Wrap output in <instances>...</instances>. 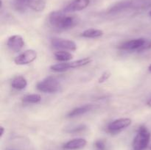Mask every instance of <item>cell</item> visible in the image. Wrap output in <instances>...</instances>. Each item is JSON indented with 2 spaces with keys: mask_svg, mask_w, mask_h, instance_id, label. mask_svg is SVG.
<instances>
[{
  "mask_svg": "<svg viewBox=\"0 0 151 150\" xmlns=\"http://www.w3.org/2000/svg\"><path fill=\"white\" fill-rule=\"evenodd\" d=\"M27 85V81L26 78L21 75L13 78L11 82V86L16 90L24 89Z\"/></svg>",
  "mask_w": 151,
  "mask_h": 150,
  "instance_id": "11",
  "label": "cell"
},
{
  "mask_svg": "<svg viewBox=\"0 0 151 150\" xmlns=\"http://www.w3.org/2000/svg\"><path fill=\"white\" fill-rule=\"evenodd\" d=\"M87 141L84 138H75L69 141L64 144L63 148L69 150H75L82 149L86 145Z\"/></svg>",
  "mask_w": 151,
  "mask_h": 150,
  "instance_id": "10",
  "label": "cell"
},
{
  "mask_svg": "<svg viewBox=\"0 0 151 150\" xmlns=\"http://www.w3.org/2000/svg\"><path fill=\"white\" fill-rule=\"evenodd\" d=\"M46 2L44 0H33L29 4V8L36 12H41L45 9Z\"/></svg>",
  "mask_w": 151,
  "mask_h": 150,
  "instance_id": "16",
  "label": "cell"
},
{
  "mask_svg": "<svg viewBox=\"0 0 151 150\" xmlns=\"http://www.w3.org/2000/svg\"><path fill=\"white\" fill-rule=\"evenodd\" d=\"M148 71L150 72H151V64L150 65V66H149V67H148Z\"/></svg>",
  "mask_w": 151,
  "mask_h": 150,
  "instance_id": "25",
  "label": "cell"
},
{
  "mask_svg": "<svg viewBox=\"0 0 151 150\" xmlns=\"http://www.w3.org/2000/svg\"><path fill=\"white\" fill-rule=\"evenodd\" d=\"M70 63H66V62H63V63H57V64H55L51 66L50 69L53 71L55 72H63L66 71L70 69Z\"/></svg>",
  "mask_w": 151,
  "mask_h": 150,
  "instance_id": "19",
  "label": "cell"
},
{
  "mask_svg": "<svg viewBox=\"0 0 151 150\" xmlns=\"http://www.w3.org/2000/svg\"><path fill=\"white\" fill-rule=\"evenodd\" d=\"M91 61H92V60L90 57H85V58L81 59V60L69 62V63H70L71 69H75V68H79L81 67V66H86V65L91 63Z\"/></svg>",
  "mask_w": 151,
  "mask_h": 150,
  "instance_id": "18",
  "label": "cell"
},
{
  "mask_svg": "<svg viewBox=\"0 0 151 150\" xmlns=\"http://www.w3.org/2000/svg\"><path fill=\"white\" fill-rule=\"evenodd\" d=\"M54 55L56 60L62 62L69 61V60H71L73 58V54H71L69 51H63V50L56 51Z\"/></svg>",
  "mask_w": 151,
  "mask_h": 150,
  "instance_id": "15",
  "label": "cell"
},
{
  "mask_svg": "<svg viewBox=\"0 0 151 150\" xmlns=\"http://www.w3.org/2000/svg\"><path fill=\"white\" fill-rule=\"evenodd\" d=\"M147 104L149 106V107H151V98L150 99L148 100V101H147Z\"/></svg>",
  "mask_w": 151,
  "mask_h": 150,
  "instance_id": "24",
  "label": "cell"
},
{
  "mask_svg": "<svg viewBox=\"0 0 151 150\" xmlns=\"http://www.w3.org/2000/svg\"><path fill=\"white\" fill-rule=\"evenodd\" d=\"M92 107L93 106L91 104H84V105L76 107V108L71 110L68 114V116L69 117H75V116H81V115L90 111L92 109Z\"/></svg>",
  "mask_w": 151,
  "mask_h": 150,
  "instance_id": "12",
  "label": "cell"
},
{
  "mask_svg": "<svg viewBox=\"0 0 151 150\" xmlns=\"http://www.w3.org/2000/svg\"><path fill=\"white\" fill-rule=\"evenodd\" d=\"M51 44L53 47L57 49H62L69 51H75L77 49L76 44L71 40L54 38L51 40Z\"/></svg>",
  "mask_w": 151,
  "mask_h": 150,
  "instance_id": "7",
  "label": "cell"
},
{
  "mask_svg": "<svg viewBox=\"0 0 151 150\" xmlns=\"http://www.w3.org/2000/svg\"><path fill=\"white\" fill-rule=\"evenodd\" d=\"M64 11H53L49 16V21L55 28L60 29H70L76 26L78 20L75 16L66 15Z\"/></svg>",
  "mask_w": 151,
  "mask_h": 150,
  "instance_id": "1",
  "label": "cell"
},
{
  "mask_svg": "<svg viewBox=\"0 0 151 150\" xmlns=\"http://www.w3.org/2000/svg\"><path fill=\"white\" fill-rule=\"evenodd\" d=\"M103 34H104V32L101 29L91 28V29H86L85 31H83L81 34V36L87 38H97L103 36Z\"/></svg>",
  "mask_w": 151,
  "mask_h": 150,
  "instance_id": "14",
  "label": "cell"
},
{
  "mask_svg": "<svg viewBox=\"0 0 151 150\" xmlns=\"http://www.w3.org/2000/svg\"><path fill=\"white\" fill-rule=\"evenodd\" d=\"M132 123V120L129 118H122L113 121L108 125V131L111 133H116L125 129Z\"/></svg>",
  "mask_w": 151,
  "mask_h": 150,
  "instance_id": "5",
  "label": "cell"
},
{
  "mask_svg": "<svg viewBox=\"0 0 151 150\" xmlns=\"http://www.w3.org/2000/svg\"><path fill=\"white\" fill-rule=\"evenodd\" d=\"M150 140V132L145 126L139 128L133 141L134 150H145L148 146Z\"/></svg>",
  "mask_w": 151,
  "mask_h": 150,
  "instance_id": "3",
  "label": "cell"
},
{
  "mask_svg": "<svg viewBox=\"0 0 151 150\" xmlns=\"http://www.w3.org/2000/svg\"><path fill=\"white\" fill-rule=\"evenodd\" d=\"M111 76V72L110 71H105L103 74L100 76V77L99 78L98 82L99 83H103V82H106V80L109 79V77Z\"/></svg>",
  "mask_w": 151,
  "mask_h": 150,
  "instance_id": "22",
  "label": "cell"
},
{
  "mask_svg": "<svg viewBox=\"0 0 151 150\" xmlns=\"http://www.w3.org/2000/svg\"><path fill=\"white\" fill-rule=\"evenodd\" d=\"M95 150H105L106 149V144L104 141L102 140H97L94 144Z\"/></svg>",
  "mask_w": 151,
  "mask_h": 150,
  "instance_id": "21",
  "label": "cell"
},
{
  "mask_svg": "<svg viewBox=\"0 0 151 150\" xmlns=\"http://www.w3.org/2000/svg\"><path fill=\"white\" fill-rule=\"evenodd\" d=\"M36 58V51L33 49H28L18 55L14 59V63L16 65H27L33 62Z\"/></svg>",
  "mask_w": 151,
  "mask_h": 150,
  "instance_id": "6",
  "label": "cell"
},
{
  "mask_svg": "<svg viewBox=\"0 0 151 150\" xmlns=\"http://www.w3.org/2000/svg\"><path fill=\"white\" fill-rule=\"evenodd\" d=\"M149 15H150V16L151 17V10H150V12H149Z\"/></svg>",
  "mask_w": 151,
  "mask_h": 150,
  "instance_id": "26",
  "label": "cell"
},
{
  "mask_svg": "<svg viewBox=\"0 0 151 150\" xmlns=\"http://www.w3.org/2000/svg\"><path fill=\"white\" fill-rule=\"evenodd\" d=\"M120 49L129 51H147L151 49V39L145 38H137L131 41H128L121 44L119 47Z\"/></svg>",
  "mask_w": 151,
  "mask_h": 150,
  "instance_id": "2",
  "label": "cell"
},
{
  "mask_svg": "<svg viewBox=\"0 0 151 150\" xmlns=\"http://www.w3.org/2000/svg\"><path fill=\"white\" fill-rule=\"evenodd\" d=\"M0 130H1V132H0V137H2L3 134H4V128L3 127V126H1L0 127Z\"/></svg>",
  "mask_w": 151,
  "mask_h": 150,
  "instance_id": "23",
  "label": "cell"
},
{
  "mask_svg": "<svg viewBox=\"0 0 151 150\" xmlns=\"http://www.w3.org/2000/svg\"><path fill=\"white\" fill-rule=\"evenodd\" d=\"M132 5V1L130 0H125V1H119V2L116 3L114 5L112 6L110 9H109V13H117V12L122 11V10H125V9L128 8Z\"/></svg>",
  "mask_w": 151,
  "mask_h": 150,
  "instance_id": "13",
  "label": "cell"
},
{
  "mask_svg": "<svg viewBox=\"0 0 151 150\" xmlns=\"http://www.w3.org/2000/svg\"><path fill=\"white\" fill-rule=\"evenodd\" d=\"M7 46L10 50L17 52L22 50L24 46V41L21 35H14L10 36L7 41Z\"/></svg>",
  "mask_w": 151,
  "mask_h": 150,
  "instance_id": "8",
  "label": "cell"
},
{
  "mask_svg": "<svg viewBox=\"0 0 151 150\" xmlns=\"http://www.w3.org/2000/svg\"><path fill=\"white\" fill-rule=\"evenodd\" d=\"M33 0H16L15 1V7L19 11H24Z\"/></svg>",
  "mask_w": 151,
  "mask_h": 150,
  "instance_id": "20",
  "label": "cell"
},
{
  "mask_svg": "<svg viewBox=\"0 0 151 150\" xmlns=\"http://www.w3.org/2000/svg\"><path fill=\"white\" fill-rule=\"evenodd\" d=\"M90 0H73L69 3L64 8L63 11L66 13H72V12L81 11L84 10L88 6Z\"/></svg>",
  "mask_w": 151,
  "mask_h": 150,
  "instance_id": "9",
  "label": "cell"
},
{
  "mask_svg": "<svg viewBox=\"0 0 151 150\" xmlns=\"http://www.w3.org/2000/svg\"><path fill=\"white\" fill-rule=\"evenodd\" d=\"M150 149L151 150V146H150Z\"/></svg>",
  "mask_w": 151,
  "mask_h": 150,
  "instance_id": "27",
  "label": "cell"
},
{
  "mask_svg": "<svg viewBox=\"0 0 151 150\" xmlns=\"http://www.w3.org/2000/svg\"><path fill=\"white\" fill-rule=\"evenodd\" d=\"M36 87L37 89L41 92L53 94V93L58 92L60 91L61 85L59 81L55 77L48 76L38 82Z\"/></svg>",
  "mask_w": 151,
  "mask_h": 150,
  "instance_id": "4",
  "label": "cell"
},
{
  "mask_svg": "<svg viewBox=\"0 0 151 150\" xmlns=\"http://www.w3.org/2000/svg\"><path fill=\"white\" fill-rule=\"evenodd\" d=\"M41 100V96L39 94H29L22 98V101L27 104H37L39 103Z\"/></svg>",
  "mask_w": 151,
  "mask_h": 150,
  "instance_id": "17",
  "label": "cell"
}]
</instances>
